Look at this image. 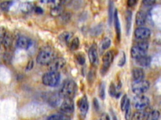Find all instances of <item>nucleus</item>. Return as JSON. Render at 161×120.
<instances>
[{"label": "nucleus", "instance_id": "obj_29", "mask_svg": "<svg viewBox=\"0 0 161 120\" xmlns=\"http://www.w3.org/2000/svg\"><path fill=\"white\" fill-rule=\"evenodd\" d=\"M79 39L78 38H74L70 43V49L72 51L77 50L79 47Z\"/></svg>", "mask_w": 161, "mask_h": 120}, {"label": "nucleus", "instance_id": "obj_44", "mask_svg": "<svg viewBox=\"0 0 161 120\" xmlns=\"http://www.w3.org/2000/svg\"><path fill=\"white\" fill-rule=\"evenodd\" d=\"M35 11L37 13H38V14H42V13H43V10H42V8L37 6V7H35Z\"/></svg>", "mask_w": 161, "mask_h": 120}, {"label": "nucleus", "instance_id": "obj_3", "mask_svg": "<svg viewBox=\"0 0 161 120\" xmlns=\"http://www.w3.org/2000/svg\"><path fill=\"white\" fill-rule=\"evenodd\" d=\"M149 48V43L145 40H142L135 45L132 46L131 49V55L135 60L146 55L147 50Z\"/></svg>", "mask_w": 161, "mask_h": 120}, {"label": "nucleus", "instance_id": "obj_7", "mask_svg": "<svg viewBox=\"0 0 161 120\" xmlns=\"http://www.w3.org/2000/svg\"><path fill=\"white\" fill-rule=\"evenodd\" d=\"M114 60V54L112 51H108L105 53L102 58V67L101 68V73L104 75L110 68L111 63Z\"/></svg>", "mask_w": 161, "mask_h": 120}, {"label": "nucleus", "instance_id": "obj_42", "mask_svg": "<svg viewBox=\"0 0 161 120\" xmlns=\"http://www.w3.org/2000/svg\"><path fill=\"white\" fill-rule=\"evenodd\" d=\"M100 120H110V118L108 114H107L106 113H102L100 117Z\"/></svg>", "mask_w": 161, "mask_h": 120}, {"label": "nucleus", "instance_id": "obj_36", "mask_svg": "<svg viewBox=\"0 0 161 120\" xmlns=\"http://www.w3.org/2000/svg\"><path fill=\"white\" fill-rule=\"evenodd\" d=\"M6 32V29H4V28L1 27V26H0V45L2 44L3 43V41L4 36H5Z\"/></svg>", "mask_w": 161, "mask_h": 120}, {"label": "nucleus", "instance_id": "obj_43", "mask_svg": "<svg viewBox=\"0 0 161 120\" xmlns=\"http://www.w3.org/2000/svg\"><path fill=\"white\" fill-rule=\"evenodd\" d=\"M137 1H136V0H128V1H127V5L129 7H132L133 6H135L137 4Z\"/></svg>", "mask_w": 161, "mask_h": 120}, {"label": "nucleus", "instance_id": "obj_31", "mask_svg": "<svg viewBox=\"0 0 161 120\" xmlns=\"http://www.w3.org/2000/svg\"><path fill=\"white\" fill-rule=\"evenodd\" d=\"M113 2L110 1L109 7H108V22L110 25H111L113 21Z\"/></svg>", "mask_w": 161, "mask_h": 120}, {"label": "nucleus", "instance_id": "obj_9", "mask_svg": "<svg viewBox=\"0 0 161 120\" xmlns=\"http://www.w3.org/2000/svg\"><path fill=\"white\" fill-rule=\"evenodd\" d=\"M66 61L63 58H56L51 63L48 65L49 72H58L66 65Z\"/></svg>", "mask_w": 161, "mask_h": 120}, {"label": "nucleus", "instance_id": "obj_32", "mask_svg": "<svg viewBox=\"0 0 161 120\" xmlns=\"http://www.w3.org/2000/svg\"><path fill=\"white\" fill-rule=\"evenodd\" d=\"M131 105H130V102L128 104L126 108H125L124 112H125V118L126 120H130L131 118V115H132V111H131Z\"/></svg>", "mask_w": 161, "mask_h": 120}, {"label": "nucleus", "instance_id": "obj_23", "mask_svg": "<svg viewBox=\"0 0 161 120\" xmlns=\"http://www.w3.org/2000/svg\"><path fill=\"white\" fill-rule=\"evenodd\" d=\"M160 118V112L158 110H150L147 114V120H159Z\"/></svg>", "mask_w": 161, "mask_h": 120}, {"label": "nucleus", "instance_id": "obj_30", "mask_svg": "<svg viewBox=\"0 0 161 120\" xmlns=\"http://www.w3.org/2000/svg\"><path fill=\"white\" fill-rule=\"evenodd\" d=\"M33 10V6L30 3H24L21 4V10L25 13H30Z\"/></svg>", "mask_w": 161, "mask_h": 120}, {"label": "nucleus", "instance_id": "obj_41", "mask_svg": "<svg viewBox=\"0 0 161 120\" xmlns=\"http://www.w3.org/2000/svg\"><path fill=\"white\" fill-rule=\"evenodd\" d=\"M93 105H94V108H95V110L98 112L100 109V105H99V102H98V100L96 98H94L93 100Z\"/></svg>", "mask_w": 161, "mask_h": 120}, {"label": "nucleus", "instance_id": "obj_27", "mask_svg": "<svg viewBox=\"0 0 161 120\" xmlns=\"http://www.w3.org/2000/svg\"><path fill=\"white\" fill-rule=\"evenodd\" d=\"M130 101L127 95L126 94L124 95L123 97L122 98V100H121V102H120V108L123 112H124L125 108H126L127 107V106L128 105V104L130 103Z\"/></svg>", "mask_w": 161, "mask_h": 120}, {"label": "nucleus", "instance_id": "obj_37", "mask_svg": "<svg viewBox=\"0 0 161 120\" xmlns=\"http://www.w3.org/2000/svg\"><path fill=\"white\" fill-rule=\"evenodd\" d=\"M96 77V74H95V72H94V71L91 70L89 72V74H88V81L90 82L91 81V83L93 82L94 79H95Z\"/></svg>", "mask_w": 161, "mask_h": 120}, {"label": "nucleus", "instance_id": "obj_6", "mask_svg": "<svg viewBox=\"0 0 161 120\" xmlns=\"http://www.w3.org/2000/svg\"><path fill=\"white\" fill-rule=\"evenodd\" d=\"M150 104V100L145 95H137L133 100V105L137 110H143L148 107Z\"/></svg>", "mask_w": 161, "mask_h": 120}, {"label": "nucleus", "instance_id": "obj_33", "mask_svg": "<svg viewBox=\"0 0 161 120\" xmlns=\"http://www.w3.org/2000/svg\"><path fill=\"white\" fill-rule=\"evenodd\" d=\"M13 2L11 1H3L0 4V8L3 11H8L11 6Z\"/></svg>", "mask_w": 161, "mask_h": 120}, {"label": "nucleus", "instance_id": "obj_1", "mask_svg": "<svg viewBox=\"0 0 161 120\" xmlns=\"http://www.w3.org/2000/svg\"><path fill=\"white\" fill-rule=\"evenodd\" d=\"M77 90V84L74 80L68 79L62 84L58 95L61 98H73Z\"/></svg>", "mask_w": 161, "mask_h": 120}, {"label": "nucleus", "instance_id": "obj_39", "mask_svg": "<svg viewBox=\"0 0 161 120\" xmlns=\"http://www.w3.org/2000/svg\"><path fill=\"white\" fill-rule=\"evenodd\" d=\"M33 65H34V63H33V60H30L28 61V63H27V65H26V68H25V70L26 71H30L31 69H32L33 67Z\"/></svg>", "mask_w": 161, "mask_h": 120}, {"label": "nucleus", "instance_id": "obj_46", "mask_svg": "<svg viewBox=\"0 0 161 120\" xmlns=\"http://www.w3.org/2000/svg\"><path fill=\"white\" fill-rule=\"evenodd\" d=\"M112 116H113V120H117V116H115V114H114V113H113V114H112Z\"/></svg>", "mask_w": 161, "mask_h": 120}, {"label": "nucleus", "instance_id": "obj_10", "mask_svg": "<svg viewBox=\"0 0 161 120\" xmlns=\"http://www.w3.org/2000/svg\"><path fill=\"white\" fill-rule=\"evenodd\" d=\"M136 38L142 40H146L150 36L151 32L150 29L145 27H138L136 28L134 32Z\"/></svg>", "mask_w": 161, "mask_h": 120}, {"label": "nucleus", "instance_id": "obj_25", "mask_svg": "<svg viewBox=\"0 0 161 120\" xmlns=\"http://www.w3.org/2000/svg\"><path fill=\"white\" fill-rule=\"evenodd\" d=\"M111 39L108 37H105L103 39L101 40V42L100 43V46L101 50H105L108 49L110 45H111Z\"/></svg>", "mask_w": 161, "mask_h": 120}, {"label": "nucleus", "instance_id": "obj_18", "mask_svg": "<svg viewBox=\"0 0 161 120\" xmlns=\"http://www.w3.org/2000/svg\"><path fill=\"white\" fill-rule=\"evenodd\" d=\"M135 60L137 64L142 67H147V66H149L151 63V58L147 55Z\"/></svg>", "mask_w": 161, "mask_h": 120}, {"label": "nucleus", "instance_id": "obj_20", "mask_svg": "<svg viewBox=\"0 0 161 120\" xmlns=\"http://www.w3.org/2000/svg\"><path fill=\"white\" fill-rule=\"evenodd\" d=\"M132 13L130 10H127L126 11V15H125V20H126V30L127 34H129L130 31L131 29L132 26Z\"/></svg>", "mask_w": 161, "mask_h": 120}, {"label": "nucleus", "instance_id": "obj_12", "mask_svg": "<svg viewBox=\"0 0 161 120\" xmlns=\"http://www.w3.org/2000/svg\"><path fill=\"white\" fill-rule=\"evenodd\" d=\"M78 108L81 116H85L89 109V103L87 96L86 95L83 96L78 101Z\"/></svg>", "mask_w": 161, "mask_h": 120}, {"label": "nucleus", "instance_id": "obj_28", "mask_svg": "<svg viewBox=\"0 0 161 120\" xmlns=\"http://www.w3.org/2000/svg\"><path fill=\"white\" fill-rule=\"evenodd\" d=\"M98 95L100 98L104 100L105 98V84L103 82L100 84L99 88H98Z\"/></svg>", "mask_w": 161, "mask_h": 120}, {"label": "nucleus", "instance_id": "obj_40", "mask_svg": "<svg viewBox=\"0 0 161 120\" xmlns=\"http://www.w3.org/2000/svg\"><path fill=\"white\" fill-rule=\"evenodd\" d=\"M155 1H153V0H144V1H143V4L147 6H152L155 4Z\"/></svg>", "mask_w": 161, "mask_h": 120}, {"label": "nucleus", "instance_id": "obj_5", "mask_svg": "<svg viewBox=\"0 0 161 120\" xmlns=\"http://www.w3.org/2000/svg\"><path fill=\"white\" fill-rule=\"evenodd\" d=\"M150 88V83L147 80L135 81L132 85V90L136 95H141L147 91Z\"/></svg>", "mask_w": 161, "mask_h": 120}, {"label": "nucleus", "instance_id": "obj_14", "mask_svg": "<svg viewBox=\"0 0 161 120\" xmlns=\"http://www.w3.org/2000/svg\"><path fill=\"white\" fill-rule=\"evenodd\" d=\"M113 16H114V24H115V32H116V34H117V38L118 41H120L121 39V27H120V23L117 10H115Z\"/></svg>", "mask_w": 161, "mask_h": 120}, {"label": "nucleus", "instance_id": "obj_34", "mask_svg": "<svg viewBox=\"0 0 161 120\" xmlns=\"http://www.w3.org/2000/svg\"><path fill=\"white\" fill-rule=\"evenodd\" d=\"M76 60L78 62V63L80 65H84L85 62H86V59H85V57L83 55L81 54H78L76 56Z\"/></svg>", "mask_w": 161, "mask_h": 120}, {"label": "nucleus", "instance_id": "obj_13", "mask_svg": "<svg viewBox=\"0 0 161 120\" xmlns=\"http://www.w3.org/2000/svg\"><path fill=\"white\" fill-rule=\"evenodd\" d=\"M32 41L27 37L24 36H21L18 38L16 41V46L19 48L24 49V50H27L31 46Z\"/></svg>", "mask_w": 161, "mask_h": 120}, {"label": "nucleus", "instance_id": "obj_21", "mask_svg": "<svg viewBox=\"0 0 161 120\" xmlns=\"http://www.w3.org/2000/svg\"><path fill=\"white\" fill-rule=\"evenodd\" d=\"M64 9L62 6L59 4L56 6H53L51 10V15L53 17H57L61 16L63 13Z\"/></svg>", "mask_w": 161, "mask_h": 120}, {"label": "nucleus", "instance_id": "obj_8", "mask_svg": "<svg viewBox=\"0 0 161 120\" xmlns=\"http://www.w3.org/2000/svg\"><path fill=\"white\" fill-rule=\"evenodd\" d=\"M74 103L73 98H65L61 104V111L64 114L73 113Z\"/></svg>", "mask_w": 161, "mask_h": 120}, {"label": "nucleus", "instance_id": "obj_38", "mask_svg": "<svg viewBox=\"0 0 161 120\" xmlns=\"http://www.w3.org/2000/svg\"><path fill=\"white\" fill-rule=\"evenodd\" d=\"M125 62H126V56H125V54L123 52V55H122V58H121L120 60V61H118V65L119 66H123L125 64Z\"/></svg>", "mask_w": 161, "mask_h": 120}, {"label": "nucleus", "instance_id": "obj_22", "mask_svg": "<svg viewBox=\"0 0 161 120\" xmlns=\"http://www.w3.org/2000/svg\"><path fill=\"white\" fill-rule=\"evenodd\" d=\"M61 99L62 98L59 96V95H53L49 100V105L52 106V107H57L58 106H59L61 104Z\"/></svg>", "mask_w": 161, "mask_h": 120}, {"label": "nucleus", "instance_id": "obj_26", "mask_svg": "<svg viewBox=\"0 0 161 120\" xmlns=\"http://www.w3.org/2000/svg\"><path fill=\"white\" fill-rule=\"evenodd\" d=\"M109 94L111 96L118 98L120 95V93H118L117 91V88L113 83H111L109 88Z\"/></svg>", "mask_w": 161, "mask_h": 120}, {"label": "nucleus", "instance_id": "obj_11", "mask_svg": "<svg viewBox=\"0 0 161 120\" xmlns=\"http://www.w3.org/2000/svg\"><path fill=\"white\" fill-rule=\"evenodd\" d=\"M88 58L90 63L94 66L98 63V55L97 51V46L96 44H93L88 51Z\"/></svg>", "mask_w": 161, "mask_h": 120}, {"label": "nucleus", "instance_id": "obj_19", "mask_svg": "<svg viewBox=\"0 0 161 120\" xmlns=\"http://www.w3.org/2000/svg\"><path fill=\"white\" fill-rule=\"evenodd\" d=\"M73 36V34L72 33L69 32H65L59 35V38L61 42L65 44H68L71 41V39H72Z\"/></svg>", "mask_w": 161, "mask_h": 120}, {"label": "nucleus", "instance_id": "obj_45", "mask_svg": "<svg viewBox=\"0 0 161 120\" xmlns=\"http://www.w3.org/2000/svg\"><path fill=\"white\" fill-rule=\"evenodd\" d=\"M61 120H71V119L68 116H67V115L62 114V117H61Z\"/></svg>", "mask_w": 161, "mask_h": 120}, {"label": "nucleus", "instance_id": "obj_16", "mask_svg": "<svg viewBox=\"0 0 161 120\" xmlns=\"http://www.w3.org/2000/svg\"><path fill=\"white\" fill-rule=\"evenodd\" d=\"M145 76V73L144 70L140 68H134L132 70V77L135 81H140V80L144 79Z\"/></svg>", "mask_w": 161, "mask_h": 120}, {"label": "nucleus", "instance_id": "obj_4", "mask_svg": "<svg viewBox=\"0 0 161 120\" xmlns=\"http://www.w3.org/2000/svg\"><path fill=\"white\" fill-rule=\"evenodd\" d=\"M61 80V74L58 72H48L42 76V83L44 85L55 87L59 84Z\"/></svg>", "mask_w": 161, "mask_h": 120}, {"label": "nucleus", "instance_id": "obj_24", "mask_svg": "<svg viewBox=\"0 0 161 120\" xmlns=\"http://www.w3.org/2000/svg\"><path fill=\"white\" fill-rule=\"evenodd\" d=\"M145 117V112L142 111H137L134 113L131 117V120H144Z\"/></svg>", "mask_w": 161, "mask_h": 120}, {"label": "nucleus", "instance_id": "obj_2", "mask_svg": "<svg viewBox=\"0 0 161 120\" xmlns=\"http://www.w3.org/2000/svg\"><path fill=\"white\" fill-rule=\"evenodd\" d=\"M56 58L57 56L54 51L51 49H44L38 53L36 60L37 63L40 65L48 66Z\"/></svg>", "mask_w": 161, "mask_h": 120}, {"label": "nucleus", "instance_id": "obj_17", "mask_svg": "<svg viewBox=\"0 0 161 120\" xmlns=\"http://www.w3.org/2000/svg\"><path fill=\"white\" fill-rule=\"evenodd\" d=\"M13 36L12 34L10 32H6L5 34V36L4 37L3 41L2 44L3 45L4 48L8 50V49L10 48L13 43Z\"/></svg>", "mask_w": 161, "mask_h": 120}, {"label": "nucleus", "instance_id": "obj_35", "mask_svg": "<svg viewBox=\"0 0 161 120\" xmlns=\"http://www.w3.org/2000/svg\"><path fill=\"white\" fill-rule=\"evenodd\" d=\"M62 114H53L48 116L47 120H61Z\"/></svg>", "mask_w": 161, "mask_h": 120}, {"label": "nucleus", "instance_id": "obj_15", "mask_svg": "<svg viewBox=\"0 0 161 120\" xmlns=\"http://www.w3.org/2000/svg\"><path fill=\"white\" fill-rule=\"evenodd\" d=\"M146 20L147 15L145 12L142 11H139L137 12L135 17V22L137 26H139V27H142L146 23Z\"/></svg>", "mask_w": 161, "mask_h": 120}]
</instances>
